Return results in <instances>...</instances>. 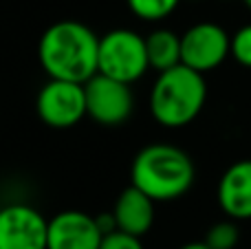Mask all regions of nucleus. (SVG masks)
<instances>
[{"instance_id": "ddd939ff", "label": "nucleus", "mask_w": 251, "mask_h": 249, "mask_svg": "<svg viewBox=\"0 0 251 249\" xmlns=\"http://www.w3.org/2000/svg\"><path fill=\"white\" fill-rule=\"evenodd\" d=\"M126 2H128V9L137 18H141L146 22H154L168 18L178 7L181 0H126Z\"/></svg>"}, {"instance_id": "6ab92c4d", "label": "nucleus", "mask_w": 251, "mask_h": 249, "mask_svg": "<svg viewBox=\"0 0 251 249\" xmlns=\"http://www.w3.org/2000/svg\"><path fill=\"white\" fill-rule=\"evenodd\" d=\"M0 210H2V205H0Z\"/></svg>"}, {"instance_id": "9b49d317", "label": "nucleus", "mask_w": 251, "mask_h": 249, "mask_svg": "<svg viewBox=\"0 0 251 249\" xmlns=\"http://www.w3.org/2000/svg\"><path fill=\"white\" fill-rule=\"evenodd\" d=\"M154 205L146 192L134 188L132 183L117 197L113 207V216L117 221V229H124L134 236H146L154 225Z\"/></svg>"}, {"instance_id": "f3484780", "label": "nucleus", "mask_w": 251, "mask_h": 249, "mask_svg": "<svg viewBox=\"0 0 251 249\" xmlns=\"http://www.w3.org/2000/svg\"><path fill=\"white\" fill-rule=\"evenodd\" d=\"M181 249H209V245L205 241H201V243H187V245H183Z\"/></svg>"}, {"instance_id": "39448f33", "label": "nucleus", "mask_w": 251, "mask_h": 249, "mask_svg": "<svg viewBox=\"0 0 251 249\" xmlns=\"http://www.w3.org/2000/svg\"><path fill=\"white\" fill-rule=\"evenodd\" d=\"M35 110L40 122L49 128L66 130L77 126L84 117H88L84 84L49 77V82L38 93Z\"/></svg>"}, {"instance_id": "f03ea898", "label": "nucleus", "mask_w": 251, "mask_h": 249, "mask_svg": "<svg viewBox=\"0 0 251 249\" xmlns=\"http://www.w3.org/2000/svg\"><path fill=\"white\" fill-rule=\"evenodd\" d=\"M196 179L192 157L172 144H150L141 148L130 166V183L152 201L165 203L185 197Z\"/></svg>"}, {"instance_id": "9d476101", "label": "nucleus", "mask_w": 251, "mask_h": 249, "mask_svg": "<svg viewBox=\"0 0 251 249\" xmlns=\"http://www.w3.org/2000/svg\"><path fill=\"white\" fill-rule=\"evenodd\" d=\"M216 199L221 210L234 221L251 219V159L236 161L223 172Z\"/></svg>"}, {"instance_id": "0eeeda50", "label": "nucleus", "mask_w": 251, "mask_h": 249, "mask_svg": "<svg viewBox=\"0 0 251 249\" xmlns=\"http://www.w3.org/2000/svg\"><path fill=\"white\" fill-rule=\"evenodd\" d=\"M231 55V35L216 22H196L181 35V64L207 73Z\"/></svg>"}, {"instance_id": "20e7f679", "label": "nucleus", "mask_w": 251, "mask_h": 249, "mask_svg": "<svg viewBox=\"0 0 251 249\" xmlns=\"http://www.w3.org/2000/svg\"><path fill=\"white\" fill-rule=\"evenodd\" d=\"M150 69L146 38L132 29H113L100 38V73L122 82H137Z\"/></svg>"}, {"instance_id": "f8f14e48", "label": "nucleus", "mask_w": 251, "mask_h": 249, "mask_svg": "<svg viewBox=\"0 0 251 249\" xmlns=\"http://www.w3.org/2000/svg\"><path fill=\"white\" fill-rule=\"evenodd\" d=\"M148 60L150 69L168 71L172 66L181 64V35L170 29H154L150 35H146Z\"/></svg>"}, {"instance_id": "7ed1b4c3", "label": "nucleus", "mask_w": 251, "mask_h": 249, "mask_svg": "<svg viewBox=\"0 0 251 249\" xmlns=\"http://www.w3.org/2000/svg\"><path fill=\"white\" fill-rule=\"evenodd\" d=\"M205 101V73L176 64L156 75L150 91V113L163 128H183L199 117Z\"/></svg>"}, {"instance_id": "4468645a", "label": "nucleus", "mask_w": 251, "mask_h": 249, "mask_svg": "<svg viewBox=\"0 0 251 249\" xmlns=\"http://www.w3.org/2000/svg\"><path fill=\"white\" fill-rule=\"evenodd\" d=\"M238 241H240V232L234 219L212 225L207 236H205V243L209 245V249H234L238 245Z\"/></svg>"}, {"instance_id": "f257e3e1", "label": "nucleus", "mask_w": 251, "mask_h": 249, "mask_svg": "<svg viewBox=\"0 0 251 249\" xmlns=\"http://www.w3.org/2000/svg\"><path fill=\"white\" fill-rule=\"evenodd\" d=\"M38 60L49 77L86 84L100 73V35L79 20H57L40 35Z\"/></svg>"}, {"instance_id": "2eb2a0df", "label": "nucleus", "mask_w": 251, "mask_h": 249, "mask_svg": "<svg viewBox=\"0 0 251 249\" xmlns=\"http://www.w3.org/2000/svg\"><path fill=\"white\" fill-rule=\"evenodd\" d=\"M231 57L251 69V25H245L231 35Z\"/></svg>"}, {"instance_id": "dca6fc26", "label": "nucleus", "mask_w": 251, "mask_h": 249, "mask_svg": "<svg viewBox=\"0 0 251 249\" xmlns=\"http://www.w3.org/2000/svg\"><path fill=\"white\" fill-rule=\"evenodd\" d=\"M100 249H143L141 236L128 234L124 229H113V232L104 234Z\"/></svg>"}, {"instance_id": "423d86ee", "label": "nucleus", "mask_w": 251, "mask_h": 249, "mask_svg": "<svg viewBox=\"0 0 251 249\" xmlns=\"http://www.w3.org/2000/svg\"><path fill=\"white\" fill-rule=\"evenodd\" d=\"M84 91H86V113L100 126H122L132 115L134 95L128 82L97 73L84 84Z\"/></svg>"}, {"instance_id": "1a4fd4ad", "label": "nucleus", "mask_w": 251, "mask_h": 249, "mask_svg": "<svg viewBox=\"0 0 251 249\" xmlns=\"http://www.w3.org/2000/svg\"><path fill=\"white\" fill-rule=\"evenodd\" d=\"M101 238L104 232L97 216L82 210H64L49 221L47 249H100Z\"/></svg>"}, {"instance_id": "a211bd4d", "label": "nucleus", "mask_w": 251, "mask_h": 249, "mask_svg": "<svg viewBox=\"0 0 251 249\" xmlns=\"http://www.w3.org/2000/svg\"><path fill=\"white\" fill-rule=\"evenodd\" d=\"M243 2H245V4H247V7H249V9H251V0H243Z\"/></svg>"}, {"instance_id": "6e6552de", "label": "nucleus", "mask_w": 251, "mask_h": 249, "mask_svg": "<svg viewBox=\"0 0 251 249\" xmlns=\"http://www.w3.org/2000/svg\"><path fill=\"white\" fill-rule=\"evenodd\" d=\"M49 221L26 203L2 205L0 210V249H47Z\"/></svg>"}]
</instances>
